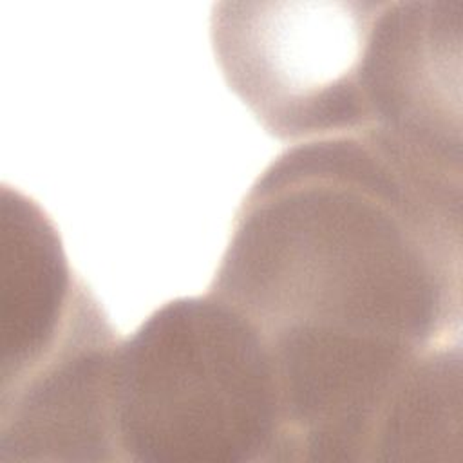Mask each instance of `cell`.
Segmentation results:
<instances>
[{
	"mask_svg": "<svg viewBox=\"0 0 463 463\" xmlns=\"http://www.w3.org/2000/svg\"><path fill=\"white\" fill-rule=\"evenodd\" d=\"M461 157L374 128L295 143L244 195L208 293L279 364L461 347Z\"/></svg>",
	"mask_w": 463,
	"mask_h": 463,
	"instance_id": "1",
	"label": "cell"
},
{
	"mask_svg": "<svg viewBox=\"0 0 463 463\" xmlns=\"http://www.w3.org/2000/svg\"><path fill=\"white\" fill-rule=\"evenodd\" d=\"M110 418L118 461H288L273 353L248 317L210 293L170 300L119 338Z\"/></svg>",
	"mask_w": 463,
	"mask_h": 463,
	"instance_id": "2",
	"label": "cell"
},
{
	"mask_svg": "<svg viewBox=\"0 0 463 463\" xmlns=\"http://www.w3.org/2000/svg\"><path fill=\"white\" fill-rule=\"evenodd\" d=\"M380 2H217L210 42L230 90L286 143L371 127L367 69Z\"/></svg>",
	"mask_w": 463,
	"mask_h": 463,
	"instance_id": "3",
	"label": "cell"
}]
</instances>
